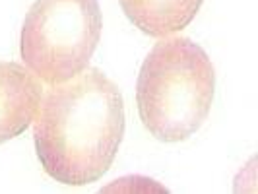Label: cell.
<instances>
[{"label": "cell", "instance_id": "obj_1", "mask_svg": "<svg viewBox=\"0 0 258 194\" xmlns=\"http://www.w3.org/2000/svg\"><path fill=\"white\" fill-rule=\"evenodd\" d=\"M33 140L41 167L56 182L82 186L113 165L124 136V101L97 68L54 84L41 97Z\"/></svg>", "mask_w": 258, "mask_h": 194}, {"label": "cell", "instance_id": "obj_2", "mask_svg": "<svg viewBox=\"0 0 258 194\" xmlns=\"http://www.w3.org/2000/svg\"><path fill=\"white\" fill-rule=\"evenodd\" d=\"M214 91L216 72L204 49L186 37L161 39L138 74L142 124L161 142L186 140L210 115Z\"/></svg>", "mask_w": 258, "mask_h": 194}, {"label": "cell", "instance_id": "obj_3", "mask_svg": "<svg viewBox=\"0 0 258 194\" xmlns=\"http://www.w3.org/2000/svg\"><path fill=\"white\" fill-rule=\"evenodd\" d=\"M101 29L97 0H35L22 27V58L37 80L62 84L88 68Z\"/></svg>", "mask_w": 258, "mask_h": 194}, {"label": "cell", "instance_id": "obj_4", "mask_svg": "<svg viewBox=\"0 0 258 194\" xmlns=\"http://www.w3.org/2000/svg\"><path fill=\"white\" fill-rule=\"evenodd\" d=\"M41 97V84L27 66L0 62V144L26 132Z\"/></svg>", "mask_w": 258, "mask_h": 194}, {"label": "cell", "instance_id": "obj_5", "mask_svg": "<svg viewBox=\"0 0 258 194\" xmlns=\"http://www.w3.org/2000/svg\"><path fill=\"white\" fill-rule=\"evenodd\" d=\"M130 22L150 37H169L196 18L202 0H118Z\"/></svg>", "mask_w": 258, "mask_h": 194}]
</instances>
